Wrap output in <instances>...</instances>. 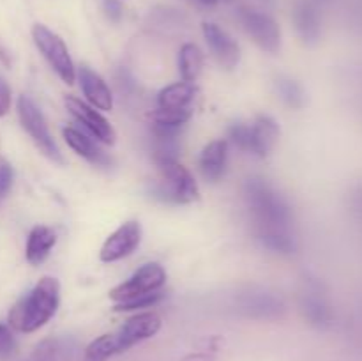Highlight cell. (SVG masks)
I'll list each match as a JSON object with an SVG mask.
<instances>
[{
    "label": "cell",
    "instance_id": "obj_1",
    "mask_svg": "<svg viewBox=\"0 0 362 361\" xmlns=\"http://www.w3.org/2000/svg\"><path fill=\"white\" fill-rule=\"evenodd\" d=\"M246 204L253 214L257 237L292 234V209L281 193L262 177H250L244 184Z\"/></svg>",
    "mask_w": 362,
    "mask_h": 361
},
{
    "label": "cell",
    "instance_id": "obj_9",
    "mask_svg": "<svg viewBox=\"0 0 362 361\" xmlns=\"http://www.w3.org/2000/svg\"><path fill=\"white\" fill-rule=\"evenodd\" d=\"M237 308L246 317L260 319V321H271V319L281 317L285 311V303L274 292L265 289H250L237 297Z\"/></svg>",
    "mask_w": 362,
    "mask_h": 361
},
{
    "label": "cell",
    "instance_id": "obj_15",
    "mask_svg": "<svg viewBox=\"0 0 362 361\" xmlns=\"http://www.w3.org/2000/svg\"><path fill=\"white\" fill-rule=\"evenodd\" d=\"M64 138H66L67 145L76 152L78 156L85 158L95 166H110L112 165V158L92 140L88 134L81 133L76 127H64L62 130Z\"/></svg>",
    "mask_w": 362,
    "mask_h": 361
},
{
    "label": "cell",
    "instance_id": "obj_7",
    "mask_svg": "<svg viewBox=\"0 0 362 361\" xmlns=\"http://www.w3.org/2000/svg\"><path fill=\"white\" fill-rule=\"evenodd\" d=\"M239 20L243 23L244 30L250 34V38L264 52H279V48H281V30H279V25L276 23L271 14L244 7V9L239 11Z\"/></svg>",
    "mask_w": 362,
    "mask_h": 361
},
{
    "label": "cell",
    "instance_id": "obj_13",
    "mask_svg": "<svg viewBox=\"0 0 362 361\" xmlns=\"http://www.w3.org/2000/svg\"><path fill=\"white\" fill-rule=\"evenodd\" d=\"M78 81H80V87L83 91L85 98H87L88 105L94 106L98 110H108L113 108V96L110 87L106 85V81L95 73L92 67H88L87 64H81L80 69L76 73Z\"/></svg>",
    "mask_w": 362,
    "mask_h": 361
},
{
    "label": "cell",
    "instance_id": "obj_22",
    "mask_svg": "<svg viewBox=\"0 0 362 361\" xmlns=\"http://www.w3.org/2000/svg\"><path fill=\"white\" fill-rule=\"evenodd\" d=\"M300 306H303L304 315H306V319H310L311 324L322 326L324 322H327L329 310L325 306L324 299L318 296V292H313L311 289L304 290L300 294Z\"/></svg>",
    "mask_w": 362,
    "mask_h": 361
},
{
    "label": "cell",
    "instance_id": "obj_23",
    "mask_svg": "<svg viewBox=\"0 0 362 361\" xmlns=\"http://www.w3.org/2000/svg\"><path fill=\"white\" fill-rule=\"evenodd\" d=\"M276 87H278V94L290 108H303L306 105V94H304V88L300 87L299 81L292 80V78H278L276 81Z\"/></svg>",
    "mask_w": 362,
    "mask_h": 361
},
{
    "label": "cell",
    "instance_id": "obj_14",
    "mask_svg": "<svg viewBox=\"0 0 362 361\" xmlns=\"http://www.w3.org/2000/svg\"><path fill=\"white\" fill-rule=\"evenodd\" d=\"M226 158H228V142L214 140L204 147L198 158L202 176L211 183H218L226 170Z\"/></svg>",
    "mask_w": 362,
    "mask_h": 361
},
{
    "label": "cell",
    "instance_id": "obj_6",
    "mask_svg": "<svg viewBox=\"0 0 362 361\" xmlns=\"http://www.w3.org/2000/svg\"><path fill=\"white\" fill-rule=\"evenodd\" d=\"M166 283V271L163 265L158 262H148V264L141 265L127 282L120 283L115 289L110 292V299L117 303H126V301L134 299L138 296H145V294L158 292L163 285Z\"/></svg>",
    "mask_w": 362,
    "mask_h": 361
},
{
    "label": "cell",
    "instance_id": "obj_25",
    "mask_svg": "<svg viewBox=\"0 0 362 361\" xmlns=\"http://www.w3.org/2000/svg\"><path fill=\"white\" fill-rule=\"evenodd\" d=\"M163 299V294L159 292H151L145 294V296H138L134 299L126 301V303H117L113 310L115 311H133V310H141V308H151L154 304H158Z\"/></svg>",
    "mask_w": 362,
    "mask_h": 361
},
{
    "label": "cell",
    "instance_id": "obj_27",
    "mask_svg": "<svg viewBox=\"0 0 362 361\" xmlns=\"http://www.w3.org/2000/svg\"><path fill=\"white\" fill-rule=\"evenodd\" d=\"M14 183V170L4 156H0V204L7 198Z\"/></svg>",
    "mask_w": 362,
    "mask_h": 361
},
{
    "label": "cell",
    "instance_id": "obj_4",
    "mask_svg": "<svg viewBox=\"0 0 362 361\" xmlns=\"http://www.w3.org/2000/svg\"><path fill=\"white\" fill-rule=\"evenodd\" d=\"M32 39H34L35 48L45 57L49 67L59 74L60 80L66 81L67 85L74 84V80H76V67H74L69 50H67L62 38L53 30H49L46 25L35 23L32 27Z\"/></svg>",
    "mask_w": 362,
    "mask_h": 361
},
{
    "label": "cell",
    "instance_id": "obj_30",
    "mask_svg": "<svg viewBox=\"0 0 362 361\" xmlns=\"http://www.w3.org/2000/svg\"><path fill=\"white\" fill-rule=\"evenodd\" d=\"M11 103H13V98H11V87L7 85V81L0 76V117L7 115V112L11 110Z\"/></svg>",
    "mask_w": 362,
    "mask_h": 361
},
{
    "label": "cell",
    "instance_id": "obj_3",
    "mask_svg": "<svg viewBox=\"0 0 362 361\" xmlns=\"http://www.w3.org/2000/svg\"><path fill=\"white\" fill-rule=\"evenodd\" d=\"M161 180L151 188V195L166 204H191L198 198V184L193 173L179 159L158 163Z\"/></svg>",
    "mask_w": 362,
    "mask_h": 361
},
{
    "label": "cell",
    "instance_id": "obj_32",
    "mask_svg": "<svg viewBox=\"0 0 362 361\" xmlns=\"http://www.w3.org/2000/svg\"><path fill=\"white\" fill-rule=\"evenodd\" d=\"M198 2H200V4H204V6H209V7H212V6H218V4L221 2V0H198Z\"/></svg>",
    "mask_w": 362,
    "mask_h": 361
},
{
    "label": "cell",
    "instance_id": "obj_24",
    "mask_svg": "<svg viewBox=\"0 0 362 361\" xmlns=\"http://www.w3.org/2000/svg\"><path fill=\"white\" fill-rule=\"evenodd\" d=\"M152 124H161V126L184 127L187 120L191 119V110H156L152 113Z\"/></svg>",
    "mask_w": 362,
    "mask_h": 361
},
{
    "label": "cell",
    "instance_id": "obj_17",
    "mask_svg": "<svg viewBox=\"0 0 362 361\" xmlns=\"http://www.w3.org/2000/svg\"><path fill=\"white\" fill-rule=\"evenodd\" d=\"M57 244V234L52 227L35 225L27 237L25 257L30 265H39L48 258L49 251Z\"/></svg>",
    "mask_w": 362,
    "mask_h": 361
},
{
    "label": "cell",
    "instance_id": "obj_28",
    "mask_svg": "<svg viewBox=\"0 0 362 361\" xmlns=\"http://www.w3.org/2000/svg\"><path fill=\"white\" fill-rule=\"evenodd\" d=\"M16 350V338L9 324L0 322V357H11Z\"/></svg>",
    "mask_w": 362,
    "mask_h": 361
},
{
    "label": "cell",
    "instance_id": "obj_20",
    "mask_svg": "<svg viewBox=\"0 0 362 361\" xmlns=\"http://www.w3.org/2000/svg\"><path fill=\"white\" fill-rule=\"evenodd\" d=\"M202 66H204V55H202L200 48L193 42H186L179 52V71L182 81L193 84L200 74Z\"/></svg>",
    "mask_w": 362,
    "mask_h": 361
},
{
    "label": "cell",
    "instance_id": "obj_12",
    "mask_svg": "<svg viewBox=\"0 0 362 361\" xmlns=\"http://www.w3.org/2000/svg\"><path fill=\"white\" fill-rule=\"evenodd\" d=\"M202 30H204L205 41H207L209 48H211L212 55L216 57L219 66L225 67V69H233L240 60V48L235 39L216 23L205 21L202 25Z\"/></svg>",
    "mask_w": 362,
    "mask_h": 361
},
{
    "label": "cell",
    "instance_id": "obj_29",
    "mask_svg": "<svg viewBox=\"0 0 362 361\" xmlns=\"http://www.w3.org/2000/svg\"><path fill=\"white\" fill-rule=\"evenodd\" d=\"M103 9H105V14L110 18V21H115L119 23L122 20V2L120 0H103Z\"/></svg>",
    "mask_w": 362,
    "mask_h": 361
},
{
    "label": "cell",
    "instance_id": "obj_10",
    "mask_svg": "<svg viewBox=\"0 0 362 361\" xmlns=\"http://www.w3.org/2000/svg\"><path fill=\"white\" fill-rule=\"evenodd\" d=\"M161 317L158 314H154V311H144V314H136L127 319L122 324V328L117 333H113L120 354L129 350L136 343L158 335L159 329H161Z\"/></svg>",
    "mask_w": 362,
    "mask_h": 361
},
{
    "label": "cell",
    "instance_id": "obj_19",
    "mask_svg": "<svg viewBox=\"0 0 362 361\" xmlns=\"http://www.w3.org/2000/svg\"><path fill=\"white\" fill-rule=\"evenodd\" d=\"M197 88L189 81H177L168 85L158 94L159 110H184L189 108V103L194 99Z\"/></svg>",
    "mask_w": 362,
    "mask_h": 361
},
{
    "label": "cell",
    "instance_id": "obj_18",
    "mask_svg": "<svg viewBox=\"0 0 362 361\" xmlns=\"http://www.w3.org/2000/svg\"><path fill=\"white\" fill-rule=\"evenodd\" d=\"M293 23L304 42H315L320 38V16L310 0H297L293 6Z\"/></svg>",
    "mask_w": 362,
    "mask_h": 361
},
{
    "label": "cell",
    "instance_id": "obj_5",
    "mask_svg": "<svg viewBox=\"0 0 362 361\" xmlns=\"http://www.w3.org/2000/svg\"><path fill=\"white\" fill-rule=\"evenodd\" d=\"M16 110L18 117H20L21 127H23L28 133V137L34 140V144L37 145L39 151H41L46 158L52 159L53 163H64L62 152H60L59 145L53 140L45 115H42L41 110L37 108V105H35L28 96L23 94L18 98Z\"/></svg>",
    "mask_w": 362,
    "mask_h": 361
},
{
    "label": "cell",
    "instance_id": "obj_26",
    "mask_svg": "<svg viewBox=\"0 0 362 361\" xmlns=\"http://www.w3.org/2000/svg\"><path fill=\"white\" fill-rule=\"evenodd\" d=\"M228 138L240 151L251 152V126L244 122H233L228 127Z\"/></svg>",
    "mask_w": 362,
    "mask_h": 361
},
{
    "label": "cell",
    "instance_id": "obj_21",
    "mask_svg": "<svg viewBox=\"0 0 362 361\" xmlns=\"http://www.w3.org/2000/svg\"><path fill=\"white\" fill-rule=\"evenodd\" d=\"M120 354L119 345L113 333L101 335L95 340H92L85 349V361H108L110 357Z\"/></svg>",
    "mask_w": 362,
    "mask_h": 361
},
{
    "label": "cell",
    "instance_id": "obj_33",
    "mask_svg": "<svg viewBox=\"0 0 362 361\" xmlns=\"http://www.w3.org/2000/svg\"><path fill=\"white\" fill-rule=\"evenodd\" d=\"M27 361H34V360H30V357H28V360Z\"/></svg>",
    "mask_w": 362,
    "mask_h": 361
},
{
    "label": "cell",
    "instance_id": "obj_2",
    "mask_svg": "<svg viewBox=\"0 0 362 361\" xmlns=\"http://www.w3.org/2000/svg\"><path fill=\"white\" fill-rule=\"evenodd\" d=\"M60 301V283L57 278L45 276L37 285L14 303L9 310V328L20 333L41 329L55 315Z\"/></svg>",
    "mask_w": 362,
    "mask_h": 361
},
{
    "label": "cell",
    "instance_id": "obj_11",
    "mask_svg": "<svg viewBox=\"0 0 362 361\" xmlns=\"http://www.w3.org/2000/svg\"><path fill=\"white\" fill-rule=\"evenodd\" d=\"M141 241V227L138 222H126L119 227L113 234H110L108 239L103 244L101 251H99V258L101 262L112 264V262L122 260V258L129 257L134 250L138 248Z\"/></svg>",
    "mask_w": 362,
    "mask_h": 361
},
{
    "label": "cell",
    "instance_id": "obj_16",
    "mask_svg": "<svg viewBox=\"0 0 362 361\" xmlns=\"http://www.w3.org/2000/svg\"><path fill=\"white\" fill-rule=\"evenodd\" d=\"M279 140V124L272 117L260 115L251 124V152L265 158L272 152Z\"/></svg>",
    "mask_w": 362,
    "mask_h": 361
},
{
    "label": "cell",
    "instance_id": "obj_31",
    "mask_svg": "<svg viewBox=\"0 0 362 361\" xmlns=\"http://www.w3.org/2000/svg\"><path fill=\"white\" fill-rule=\"evenodd\" d=\"M180 361H216L214 354L205 353V350H200V353H189L182 357Z\"/></svg>",
    "mask_w": 362,
    "mask_h": 361
},
{
    "label": "cell",
    "instance_id": "obj_8",
    "mask_svg": "<svg viewBox=\"0 0 362 361\" xmlns=\"http://www.w3.org/2000/svg\"><path fill=\"white\" fill-rule=\"evenodd\" d=\"M64 103H66V108L69 110L71 115H73L74 119L92 134V137H95L99 142H103V144H115V130H113L112 124L101 115L99 110H95L94 106H90L88 103L81 101L80 98H74V96H66Z\"/></svg>",
    "mask_w": 362,
    "mask_h": 361
}]
</instances>
